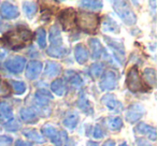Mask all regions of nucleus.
Listing matches in <instances>:
<instances>
[{"instance_id":"25","label":"nucleus","mask_w":157,"mask_h":146,"mask_svg":"<svg viewBox=\"0 0 157 146\" xmlns=\"http://www.w3.org/2000/svg\"><path fill=\"white\" fill-rule=\"evenodd\" d=\"M65 75L68 79V81L70 82V84L73 85V86H81L82 83H83L82 77L74 71H70V70H68V71L65 72Z\"/></svg>"},{"instance_id":"15","label":"nucleus","mask_w":157,"mask_h":146,"mask_svg":"<svg viewBox=\"0 0 157 146\" xmlns=\"http://www.w3.org/2000/svg\"><path fill=\"white\" fill-rule=\"evenodd\" d=\"M74 56L75 60L80 65H84L88 60V52L83 44H78L74 48Z\"/></svg>"},{"instance_id":"31","label":"nucleus","mask_w":157,"mask_h":146,"mask_svg":"<svg viewBox=\"0 0 157 146\" xmlns=\"http://www.w3.org/2000/svg\"><path fill=\"white\" fill-rule=\"evenodd\" d=\"M10 85L12 86V89L16 95H23L26 92V85L24 82H18V81H10Z\"/></svg>"},{"instance_id":"5","label":"nucleus","mask_w":157,"mask_h":146,"mask_svg":"<svg viewBox=\"0 0 157 146\" xmlns=\"http://www.w3.org/2000/svg\"><path fill=\"white\" fill-rule=\"evenodd\" d=\"M117 81H118V74L117 72L114 70H107L103 73V77L101 79L99 86H100L101 90L107 92V90H112L117 86Z\"/></svg>"},{"instance_id":"30","label":"nucleus","mask_w":157,"mask_h":146,"mask_svg":"<svg viewBox=\"0 0 157 146\" xmlns=\"http://www.w3.org/2000/svg\"><path fill=\"white\" fill-rule=\"evenodd\" d=\"M108 127L112 131H117L123 127V120L121 117H112L108 119Z\"/></svg>"},{"instance_id":"24","label":"nucleus","mask_w":157,"mask_h":146,"mask_svg":"<svg viewBox=\"0 0 157 146\" xmlns=\"http://www.w3.org/2000/svg\"><path fill=\"white\" fill-rule=\"evenodd\" d=\"M50 41L54 46L59 45L61 43V37H60V29L57 25L51 27L50 29Z\"/></svg>"},{"instance_id":"22","label":"nucleus","mask_w":157,"mask_h":146,"mask_svg":"<svg viewBox=\"0 0 157 146\" xmlns=\"http://www.w3.org/2000/svg\"><path fill=\"white\" fill-rule=\"evenodd\" d=\"M52 98H53V96L45 89H39L36 92V101L41 105L48 104L50 99H52Z\"/></svg>"},{"instance_id":"34","label":"nucleus","mask_w":157,"mask_h":146,"mask_svg":"<svg viewBox=\"0 0 157 146\" xmlns=\"http://www.w3.org/2000/svg\"><path fill=\"white\" fill-rule=\"evenodd\" d=\"M42 133H43L45 137H50V139H54L57 133H58V131L53 126H51V125H44V126L42 127Z\"/></svg>"},{"instance_id":"41","label":"nucleus","mask_w":157,"mask_h":146,"mask_svg":"<svg viewBox=\"0 0 157 146\" xmlns=\"http://www.w3.org/2000/svg\"><path fill=\"white\" fill-rule=\"evenodd\" d=\"M14 146H31V145L28 143H26V142L22 141V140H18V141H16V143Z\"/></svg>"},{"instance_id":"20","label":"nucleus","mask_w":157,"mask_h":146,"mask_svg":"<svg viewBox=\"0 0 157 146\" xmlns=\"http://www.w3.org/2000/svg\"><path fill=\"white\" fill-rule=\"evenodd\" d=\"M23 134L33 142H36V143H44V137L41 134H39V132L37 130H35V129H24L23 130Z\"/></svg>"},{"instance_id":"14","label":"nucleus","mask_w":157,"mask_h":146,"mask_svg":"<svg viewBox=\"0 0 157 146\" xmlns=\"http://www.w3.org/2000/svg\"><path fill=\"white\" fill-rule=\"evenodd\" d=\"M102 103L110 110V111H115L118 112L122 109V103L120 101L116 100V98L112 95H105V97H102Z\"/></svg>"},{"instance_id":"43","label":"nucleus","mask_w":157,"mask_h":146,"mask_svg":"<svg viewBox=\"0 0 157 146\" xmlns=\"http://www.w3.org/2000/svg\"><path fill=\"white\" fill-rule=\"evenodd\" d=\"M87 146H99V144L98 143H96V142H88L87 143Z\"/></svg>"},{"instance_id":"33","label":"nucleus","mask_w":157,"mask_h":146,"mask_svg":"<svg viewBox=\"0 0 157 146\" xmlns=\"http://www.w3.org/2000/svg\"><path fill=\"white\" fill-rule=\"evenodd\" d=\"M102 71H103V66L101 63H93L90 68V75H92L94 79H97L99 77L101 74H102Z\"/></svg>"},{"instance_id":"17","label":"nucleus","mask_w":157,"mask_h":146,"mask_svg":"<svg viewBox=\"0 0 157 146\" xmlns=\"http://www.w3.org/2000/svg\"><path fill=\"white\" fill-rule=\"evenodd\" d=\"M51 88H52V92L55 95L59 97H63L67 94V85H66L65 81L63 79H57L51 84Z\"/></svg>"},{"instance_id":"8","label":"nucleus","mask_w":157,"mask_h":146,"mask_svg":"<svg viewBox=\"0 0 157 146\" xmlns=\"http://www.w3.org/2000/svg\"><path fill=\"white\" fill-rule=\"evenodd\" d=\"M105 40L108 45L111 47V50L113 51L114 54H115V58L117 60H120V62H123L125 56V48L122 42L117 41L115 39H112L110 37H107V36H105Z\"/></svg>"},{"instance_id":"21","label":"nucleus","mask_w":157,"mask_h":146,"mask_svg":"<svg viewBox=\"0 0 157 146\" xmlns=\"http://www.w3.org/2000/svg\"><path fill=\"white\" fill-rule=\"evenodd\" d=\"M78 107L83 112H85L86 114H93V107L90 105V102L87 100V98H86L84 92H82L80 98H78Z\"/></svg>"},{"instance_id":"45","label":"nucleus","mask_w":157,"mask_h":146,"mask_svg":"<svg viewBox=\"0 0 157 146\" xmlns=\"http://www.w3.org/2000/svg\"><path fill=\"white\" fill-rule=\"evenodd\" d=\"M0 26H1V21H0Z\"/></svg>"},{"instance_id":"27","label":"nucleus","mask_w":157,"mask_h":146,"mask_svg":"<svg viewBox=\"0 0 157 146\" xmlns=\"http://www.w3.org/2000/svg\"><path fill=\"white\" fill-rule=\"evenodd\" d=\"M37 5L33 1H24L23 2V11L27 15V17L31 18L37 12Z\"/></svg>"},{"instance_id":"1","label":"nucleus","mask_w":157,"mask_h":146,"mask_svg":"<svg viewBox=\"0 0 157 146\" xmlns=\"http://www.w3.org/2000/svg\"><path fill=\"white\" fill-rule=\"evenodd\" d=\"M75 23L81 30L88 33H96L99 25V17L94 13L80 12L75 16Z\"/></svg>"},{"instance_id":"2","label":"nucleus","mask_w":157,"mask_h":146,"mask_svg":"<svg viewBox=\"0 0 157 146\" xmlns=\"http://www.w3.org/2000/svg\"><path fill=\"white\" fill-rule=\"evenodd\" d=\"M6 40L13 50H17L24 46L25 43L31 40V32L28 29H18L13 32L6 35Z\"/></svg>"},{"instance_id":"38","label":"nucleus","mask_w":157,"mask_h":146,"mask_svg":"<svg viewBox=\"0 0 157 146\" xmlns=\"http://www.w3.org/2000/svg\"><path fill=\"white\" fill-rule=\"evenodd\" d=\"M20 128V124L16 119H11L10 122L5 124V129L8 131H16Z\"/></svg>"},{"instance_id":"36","label":"nucleus","mask_w":157,"mask_h":146,"mask_svg":"<svg viewBox=\"0 0 157 146\" xmlns=\"http://www.w3.org/2000/svg\"><path fill=\"white\" fill-rule=\"evenodd\" d=\"M0 112H1L2 116H5L6 118L12 117V109L8 103L0 102Z\"/></svg>"},{"instance_id":"18","label":"nucleus","mask_w":157,"mask_h":146,"mask_svg":"<svg viewBox=\"0 0 157 146\" xmlns=\"http://www.w3.org/2000/svg\"><path fill=\"white\" fill-rule=\"evenodd\" d=\"M103 30L105 31H109V32H115L118 33L120 32V26L118 24L113 20L112 17H110L109 15H107L103 20Z\"/></svg>"},{"instance_id":"29","label":"nucleus","mask_w":157,"mask_h":146,"mask_svg":"<svg viewBox=\"0 0 157 146\" xmlns=\"http://www.w3.org/2000/svg\"><path fill=\"white\" fill-rule=\"evenodd\" d=\"M48 55L51 57H54V58H61L63 56H65L67 54V50L63 47H58V46H51L50 48H48L46 51Z\"/></svg>"},{"instance_id":"9","label":"nucleus","mask_w":157,"mask_h":146,"mask_svg":"<svg viewBox=\"0 0 157 146\" xmlns=\"http://www.w3.org/2000/svg\"><path fill=\"white\" fill-rule=\"evenodd\" d=\"M143 114H144V107L141 104H139V103H135V104H131L128 107L125 116H126V119L129 122H136L143 116Z\"/></svg>"},{"instance_id":"6","label":"nucleus","mask_w":157,"mask_h":146,"mask_svg":"<svg viewBox=\"0 0 157 146\" xmlns=\"http://www.w3.org/2000/svg\"><path fill=\"white\" fill-rule=\"evenodd\" d=\"M59 21H60L63 28L65 30H71L75 24V12L73 9H66L59 15Z\"/></svg>"},{"instance_id":"39","label":"nucleus","mask_w":157,"mask_h":146,"mask_svg":"<svg viewBox=\"0 0 157 146\" xmlns=\"http://www.w3.org/2000/svg\"><path fill=\"white\" fill-rule=\"evenodd\" d=\"M12 143V139L7 135H0V146H10Z\"/></svg>"},{"instance_id":"32","label":"nucleus","mask_w":157,"mask_h":146,"mask_svg":"<svg viewBox=\"0 0 157 146\" xmlns=\"http://www.w3.org/2000/svg\"><path fill=\"white\" fill-rule=\"evenodd\" d=\"M67 141V132L66 131H58L56 137L52 139V142L55 146H63Z\"/></svg>"},{"instance_id":"13","label":"nucleus","mask_w":157,"mask_h":146,"mask_svg":"<svg viewBox=\"0 0 157 146\" xmlns=\"http://www.w3.org/2000/svg\"><path fill=\"white\" fill-rule=\"evenodd\" d=\"M135 131L139 133V134L146 135V137H148L153 141L156 140V130H155V128L144 124V122H140L138 126H136Z\"/></svg>"},{"instance_id":"44","label":"nucleus","mask_w":157,"mask_h":146,"mask_svg":"<svg viewBox=\"0 0 157 146\" xmlns=\"http://www.w3.org/2000/svg\"><path fill=\"white\" fill-rule=\"evenodd\" d=\"M120 146H128V145H127V144L126 143H123V144H121V145Z\"/></svg>"},{"instance_id":"4","label":"nucleus","mask_w":157,"mask_h":146,"mask_svg":"<svg viewBox=\"0 0 157 146\" xmlns=\"http://www.w3.org/2000/svg\"><path fill=\"white\" fill-rule=\"evenodd\" d=\"M126 83H127V86H128V89L132 92H143V90L145 89L143 85V82H142L141 75H140V72L136 66L131 67L130 69L128 70Z\"/></svg>"},{"instance_id":"3","label":"nucleus","mask_w":157,"mask_h":146,"mask_svg":"<svg viewBox=\"0 0 157 146\" xmlns=\"http://www.w3.org/2000/svg\"><path fill=\"white\" fill-rule=\"evenodd\" d=\"M113 9L126 25L136 24L137 17H136L135 13H133V11L130 9L127 2H125V1H114Z\"/></svg>"},{"instance_id":"11","label":"nucleus","mask_w":157,"mask_h":146,"mask_svg":"<svg viewBox=\"0 0 157 146\" xmlns=\"http://www.w3.org/2000/svg\"><path fill=\"white\" fill-rule=\"evenodd\" d=\"M1 15L6 20H14L20 15V11L16 6L9 2H3L1 6Z\"/></svg>"},{"instance_id":"19","label":"nucleus","mask_w":157,"mask_h":146,"mask_svg":"<svg viewBox=\"0 0 157 146\" xmlns=\"http://www.w3.org/2000/svg\"><path fill=\"white\" fill-rule=\"evenodd\" d=\"M21 118H22L23 122H27V124H35V122H38L37 115L35 114V112L30 109H24L21 110Z\"/></svg>"},{"instance_id":"16","label":"nucleus","mask_w":157,"mask_h":146,"mask_svg":"<svg viewBox=\"0 0 157 146\" xmlns=\"http://www.w3.org/2000/svg\"><path fill=\"white\" fill-rule=\"evenodd\" d=\"M61 69L60 66L57 62H54V61L48 60L45 61V69H44V74L48 77H57V75L60 73Z\"/></svg>"},{"instance_id":"40","label":"nucleus","mask_w":157,"mask_h":146,"mask_svg":"<svg viewBox=\"0 0 157 146\" xmlns=\"http://www.w3.org/2000/svg\"><path fill=\"white\" fill-rule=\"evenodd\" d=\"M93 137L95 139H101L103 137V131L101 130V128L99 126H96L94 129V132H93Z\"/></svg>"},{"instance_id":"7","label":"nucleus","mask_w":157,"mask_h":146,"mask_svg":"<svg viewBox=\"0 0 157 146\" xmlns=\"http://www.w3.org/2000/svg\"><path fill=\"white\" fill-rule=\"evenodd\" d=\"M25 66H26V59L21 56L11 57V58H9L5 62V67L9 71L13 72V73H20V72H22L24 70Z\"/></svg>"},{"instance_id":"12","label":"nucleus","mask_w":157,"mask_h":146,"mask_svg":"<svg viewBox=\"0 0 157 146\" xmlns=\"http://www.w3.org/2000/svg\"><path fill=\"white\" fill-rule=\"evenodd\" d=\"M88 47H90V54H92V57L95 59L100 58L102 55H105L107 53L105 52L102 45H101L100 41L98 39H90L88 41Z\"/></svg>"},{"instance_id":"26","label":"nucleus","mask_w":157,"mask_h":146,"mask_svg":"<svg viewBox=\"0 0 157 146\" xmlns=\"http://www.w3.org/2000/svg\"><path fill=\"white\" fill-rule=\"evenodd\" d=\"M80 7L83 9L93 10V11H99L102 8V2L101 1H92V0H84L80 1Z\"/></svg>"},{"instance_id":"42","label":"nucleus","mask_w":157,"mask_h":146,"mask_svg":"<svg viewBox=\"0 0 157 146\" xmlns=\"http://www.w3.org/2000/svg\"><path fill=\"white\" fill-rule=\"evenodd\" d=\"M102 146H115V142L113 140H107Z\"/></svg>"},{"instance_id":"23","label":"nucleus","mask_w":157,"mask_h":146,"mask_svg":"<svg viewBox=\"0 0 157 146\" xmlns=\"http://www.w3.org/2000/svg\"><path fill=\"white\" fill-rule=\"evenodd\" d=\"M78 113H75V112H72V113H70L69 115L66 116V118L63 119V126H65V127H67V128L73 130V129L76 127V125H78Z\"/></svg>"},{"instance_id":"10","label":"nucleus","mask_w":157,"mask_h":146,"mask_svg":"<svg viewBox=\"0 0 157 146\" xmlns=\"http://www.w3.org/2000/svg\"><path fill=\"white\" fill-rule=\"evenodd\" d=\"M42 63L39 60H31L27 65L26 69V77L28 80H36L40 75L42 71Z\"/></svg>"},{"instance_id":"35","label":"nucleus","mask_w":157,"mask_h":146,"mask_svg":"<svg viewBox=\"0 0 157 146\" xmlns=\"http://www.w3.org/2000/svg\"><path fill=\"white\" fill-rule=\"evenodd\" d=\"M37 42L41 48H44L46 45V35L43 28H39L37 30Z\"/></svg>"},{"instance_id":"37","label":"nucleus","mask_w":157,"mask_h":146,"mask_svg":"<svg viewBox=\"0 0 157 146\" xmlns=\"http://www.w3.org/2000/svg\"><path fill=\"white\" fill-rule=\"evenodd\" d=\"M10 88L8 84L0 77V97H7L10 95Z\"/></svg>"},{"instance_id":"28","label":"nucleus","mask_w":157,"mask_h":146,"mask_svg":"<svg viewBox=\"0 0 157 146\" xmlns=\"http://www.w3.org/2000/svg\"><path fill=\"white\" fill-rule=\"evenodd\" d=\"M143 77L145 79L146 83L150 86H154L155 83H156V72H155L154 69L152 68H146L143 71Z\"/></svg>"}]
</instances>
